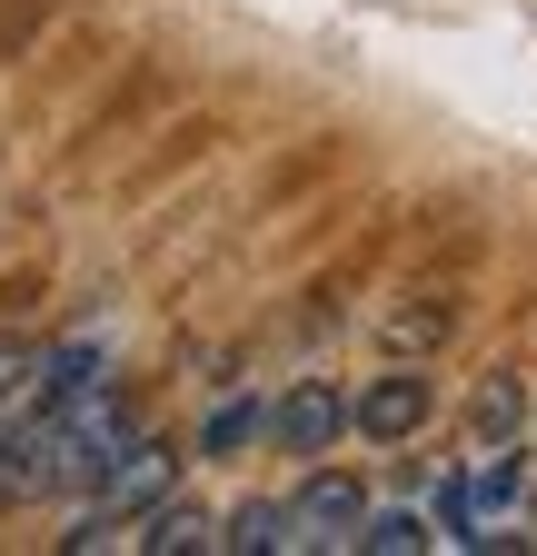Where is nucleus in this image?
I'll use <instances>...</instances> for the list:
<instances>
[{"label":"nucleus","mask_w":537,"mask_h":556,"mask_svg":"<svg viewBox=\"0 0 537 556\" xmlns=\"http://www.w3.org/2000/svg\"><path fill=\"white\" fill-rule=\"evenodd\" d=\"M170 486H179V447H170V438H129V447L80 486V527H71V546H80V556L129 546V536H140V517L170 497Z\"/></svg>","instance_id":"nucleus-1"},{"label":"nucleus","mask_w":537,"mask_h":556,"mask_svg":"<svg viewBox=\"0 0 537 556\" xmlns=\"http://www.w3.org/2000/svg\"><path fill=\"white\" fill-rule=\"evenodd\" d=\"M279 457H328L349 438V397H339V378H289L279 397H268V428H259Z\"/></svg>","instance_id":"nucleus-2"},{"label":"nucleus","mask_w":537,"mask_h":556,"mask_svg":"<svg viewBox=\"0 0 537 556\" xmlns=\"http://www.w3.org/2000/svg\"><path fill=\"white\" fill-rule=\"evenodd\" d=\"M279 517H289V546H299V556H309V546H319V556H339V546L369 527V486L328 467V477L289 486V497H279Z\"/></svg>","instance_id":"nucleus-3"},{"label":"nucleus","mask_w":537,"mask_h":556,"mask_svg":"<svg viewBox=\"0 0 537 556\" xmlns=\"http://www.w3.org/2000/svg\"><path fill=\"white\" fill-rule=\"evenodd\" d=\"M438 417V388H428V368H388V378H369L359 397H349V428L369 438V447H409L419 428Z\"/></svg>","instance_id":"nucleus-4"},{"label":"nucleus","mask_w":537,"mask_h":556,"mask_svg":"<svg viewBox=\"0 0 537 556\" xmlns=\"http://www.w3.org/2000/svg\"><path fill=\"white\" fill-rule=\"evenodd\" d=\"M129 546H140V556H199V546H220V517H210V507H189L179 486H170V497L140 517V536H129Z\"/></svg>","instance_id":"nucleus-5"},{"label":"nucleus","mask_w":537,"mask_h":556,"mask_svg":"<svg viewBox=\"0 0 537 556\" xmlns=\"http://www.w3.org/2000/svg\"><path fill=\"white\" fill-rule=\"evenodd\" d=\"M279 546H289L279 497H249V507H229V517H220V556H279Z\"/></svg>","instance_id":"nucleus-6"},{"label":"nucleus","mask_w":537,"mask_h":556,"mask_svg":"<svg viewBox=\"0 0 537 556\" xmlns=\"http://www.w3.org/2000/svg\"><path fill=\"white\" fill-rule=\"evenodd\" d=\"M259 428H268V407H259L249 388H229V397H220L210 417H199V457H239V447H249Z\"/></svg>","instance_id":"nucleus-7"},{"label":"nucleus","mask_w":537,"mask_h":556,"mask_svg":"<svg viewBox=\"0 0 537 556\" xmlns=\"http://www.w3.org/2000/svg\"><path fill=\"white\" fill-rule=\"evenodd\" d=\"M517 417H527V388L498 368V378H478V397H467V428H478V447H498V438H517Z\"/></svg>","instance_id":"nucleus-8"},{"label":"nucleus","mask_w":537,"mask_h":556,"mask_svg":"<svg viewBox=\"0 0 537 556\" xmlns=\"http://www.w3.org/2000/svg\"><path fill=\"white\" fill-rule=\"evenodd\" d=\"M349 546H359V556H419V546H438V536H428V517H409V507H388V517L369 507V527H359Z\"/></svg>","instance_id":"nucleus-9"},{"label":"nucleus","mask_w":537,"mask_h":556,"mask_svg":"<svg viewBox=\"0 0 537 556\" xmlns=\"http://www.w3.org/2000/svg\"><path fill=\"white\" fill-rule=\"evenodd\" d=\"M21 378H30V348H21V338H0V397H11Z\"/></svg>","instance_id":"nucleus-10"},{"label":"nucleus","mask_w":537,"mask_h":556,"mask_svg":"<svg viewBox=\"0 0 537 556\" xmlns=\"http://www.w3.org/2000/svg\"><path fill=\"white\" fill-rule=\"evenodd\" d=\"M0 477H11V417H0Z\"/></svg>","instance_id":"nucleus-11"}]
</instances>
